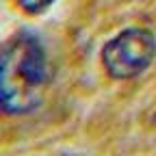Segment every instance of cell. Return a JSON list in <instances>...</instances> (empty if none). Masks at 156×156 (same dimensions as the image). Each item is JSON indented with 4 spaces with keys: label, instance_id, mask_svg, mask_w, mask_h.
<instances>
[{
    "label": "cell",
    "instance_id": "6da1fadb",
    "mask_svg": "<svg viewBox=\"0 0 156 156\" xmlns=\"http://www.w3.org/2000/svg\"><path fill=\"white\" fill-rule=\"evenodd\" d=\"M50 83V65L33 33L13 35L0 56V104L7 115L33 113Z\"/></svg>",
    "mask_w": 156,
    "mask_h": 156
},
{
    "label": "cell",
    "instance_id": "7a4b0ae2",
    "mask_svg": "<svg viewBox=\"0 0 156 156\" xmlns=\"http://www.w3.org/2000/svg\"><path fill=\"white\" fill-rule=\"evenodd\" d=\"M156 56V39L145 28H126L102 48V65L111 78L130 80L143 74Z\"/></svg>",
    "mask_w": 156,
    "mask_h": 156
},
{
    "label": "cell",
    "instance_id": "3957f363",
    "mask_svg": "<svg viewBox=\"0 0 156 156\" xmlns=\"http://www.w3.org/2000/svg\"><path fill=\"white\" fill-rule=\"evenodd\" d=\"M15 2H17V7L22 11H26L30 15H39V13L48 11L56 0H15Z\"/></svg>",
    "mask_w": 156,
    "mask_h": 156
}]
</instances>
